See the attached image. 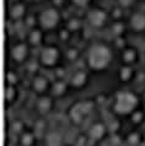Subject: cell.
Returning <instances> with one entry per match:
<instances>
[{
	"instance_id": "6da1fadb",
	"label": "cell",
	"mask_w": 145,
	"mask_h": 146,
	"mask_svg": "<svg viewBox=\"0 0 145 146\" xmlns=\"http://www.w3.org/2000/svg\"><path fill=\"white\" fill-rule=\"evenodd\" d=\"M139 100L136 95L129 91L118 92L116 96V101L113 104V111L119 115H127L132 114L136 111Z\"/></svg>"
},
{
	"instance_id": "7a4b0ae2",
	"label": "cell",
	"mask_w": 145,
	"mask_h": 146,
	"mask_svg": "<svg viewBox=\"0 0 145 146\" xmlns=\"http://www.w3.org/2000/svg\"><path fill=\"white\" fill-rule=\"evenodd\" d=\"M111 58H112L111 50L106 46L97 44V46H94L90 49L87 60L90 68L95 69V70H101V69H104L110 64Z\"/></svg>"
},
{
	"instance_id": "3957f363",
	"label": "cell",
	"mask_w": 145,
	"mask_h": 146,
	"mask_svg": "<svg viewBox=\"0 0 145 146\" xmlns=\"http://www.w3.org/2000/svg\"><path fill=\"white\" fill-rule=\"evenodd\" d=\"M92 108H94L92 101H82V102L74 104L69 111L70 120H72L74 124H81L85 115H87L92 111Z\"/></svg>"
},
{
	"instance_id": "277c9868",
	"label": "cell",
	"mask_w": 145,
	"mask_h": 146,
	"mask_svg": "<svg viewBox=\"0 0 145 146\" xmlns=\"http://www.w3.org/2000/svg\"><path fill=\"white\" fill-rule=\"evenodd\" d=\"M108 134V127H106L103 123H94L90 127V129L87 130V136L88 139L95 141V143H98V141H102L106 135Z\"/></svg>"
},
{
	"instance_id": "5b68a950",
	"label": "cell",
	"mask_w": 145,
	"mask_h": 146,
	"mask_svg": "<svg viewBox=\"0 0 145 146\" xmlns=\"http://www.w3.org/2000/svg\"><path fill=\"white\" fill-rule=\"evenodd\" d=\"M41 23L46 28H52L54 27L59 21V14L57 13V10L54 9H47L41 14Z\"/></svg>"
},
{
	"instance_id": "8992f818",
	"label": "cell",
	"mask_w": 145,
	"mask_h": 146,
	"mask_svg": "<svg viewBox=\"0 0 145 146\" xmlns=\"http://www.w3.org/2000/svg\"><path fill=\"white\" fill-rule=\"evenodd\" d=\"M58 60V50L54 47L44 48L41 53V62L47 66L54 65Z\"/></svg>"
},
{
	"instance_id": "52a82bcc",
	"label": "cell",
	"mask_w": 145,
	"mask_h": 146,
	"mask_svg": "<svg viewBox=\"0 0 145 146\" xmlns=\"http://www.w3.org/2000/svg\"><path fill=\"white\" fill-rule=\"evenodd\" d=\"M106 13L102 10H92L90 14H88V21H90L91 25H94L96 27L102 26L104 21H106Z\"/></svg>"
},
{
	"instance_id": "ba28073f",
	"label": "cell",
	"mask_w": 145,
	"mask_h": 146,
	"mask_svg": "<svg viewBox=\"0 0 145 146\" xmlns=\"http://www.w3.org/2000/svg\"><path fill=\"white\" fill-rule=\"evenodd\" d=\"M36 106H37V111L41 113V114H48V113L52 111V108H53V102H52L51 97L43 96L37 101Z\"/></svg>"
},
{
	"instance_id": "9c48e42d",
	"label": "cell",
	"mask_w": 145,
	"mask_h": 146,
	"mask_svg": "<svg viewBox=\"0 0 145 146\" xmlns=\"http://www.w3.org/2000/svg\"><path fill=\"white\" fill-rule=\"evenodd\" d=\"M36 143H37V137H36V134L32 131H23L19 136L20 146H36Z\"/></svg>"
},
{
	"instance_id": "30bf717a",
	"label": "cell",
	"mask_w": 145,
	"mask_h": 146,
	"mask_svg": "<svg viewBox=\"0 0 145 146\" xmlns=\"http://www.w3.org/2000/svg\"><path fill=\"white\" fill-rule=\"evenodd\" d=\"M87 82V75L85 71H76L74 75H72V78L70 80V84L72 87L75 88H80V87H84L85 86V84Z\"/></svg>"
},
{
	"instance_id": "8fae6325",
	"label": "cell",
	"mask_w": 145,
	"mask_h": 146,
	"mask_svg": "<svg viewBox=\"0 0 145 146\" xmlns=\"http://www.w3.org/2000/svg\"><path fill=\"white\" fill-rule=\"evenodd\" d=\"M48 80L46 78H43V76H37V78H35V80L32 81V87H33V90L37 92V93H43L47 91L48 88Z\"/></svg>"
},
{
	"instance_id": "7c38bea8",
	"label": "cell",
	"mask_w": 145,
	"mask_h": 146,
	"mask_svg": "<svg viewBox=\"0 0 145 146\" xmlns=\"http://www.w3.org/2000/svg\"><path fill=\"white\" fill-rule=\"evenodd\" d=\"M130 23H132V27L134 28L135 31H143V30H145V15L140 14V13L134 14L132 16Z\"/></svg>"
},
{
	"instance_id": "4fadbf2b",
	"label": "cell",
	"mask_w": 145,
	"mask_h": 146,
	"mask_svg": "<svg viewBox=\"0 0 145 146\" xmlns=\"http://www.w3.org/2000/svg\"><path fill=\"white\" fill-rule=\"evenodd\" d=\"M26 55H27V47L25 44H17L11 50V56H13L16 62H22L26 58Z\"/></svg>"
},
{
	"instance_id": "5bb4252c",
	"label": "cell",
	"mask_w": 145,
	"mask_h": 146,
	"mask_svg": "<svg viewBox=\"0 0 145 146\" xmlns=\"http://www.w3.org/2000/svg\"><path fill=\"white\" fill-rule=\"evenodd\" d=\"M67 91V84L62 80L55 81L52 86V92H53L54 96H63Z\"/></svg>"
},
{
	"instance_id": "9a60e30c",
	"label": "cell",
	"mask_w": 145,
	"mask_h": 146,
	"mask_svg": "<svg viewBox=\"0 0 145 146\" xmlns=\"http://www.w3.org/2000/svg\"><path fill=\"white\" fill-rule=\"evenodd\" d=\"M47 145L48 146H60L62 145V135L57 131L48 134L47 136Z\"/></svg>"
},
{
	"instance_id": "2e32d148",
	"label": "cell",
	"mask_w": 145,
	"mask_h": 146,
	"mask_svg": "<svg viewBox=\"0 0 145 146\" xmlns=\"http://www.w3.org/2000/svg\"><path fill=\"white\" fill-rule=\"evenodd\" d=\"M25 14V6H23V4H15V5L11 7L10 10V16L15 20H19L22 17V15Z\"/></svg>"
},
{
	"instance_id": "e0dca14e",
	"label": "cell",
	"mask_w": 145,
	"mask_h": 146,
	"mask_svg": "<svg viewBox=\"0 0 145 146\" xmlns=\"http://www.w3.org/2000/svg\"><path fill=\"white\" fill-rule=\"evenodd\" d=\"M126 141L129 146H138L140 143H142V135L136 131H132V133L128 134Z\"/></svg>"
},
{
	"instance_id": "ac0fdd59",
	"label": "cell",
	"mask_w": 145,
	"mask_h": 146,
	"mask_svg": "<svg viewBox=\"0 0 145 146\" xmlns=\"http://www.w3.org/2000/svg\"><path fill=\"white\" fill-rule=\"evenodd\" d=\"M16 96H17V92H16V88L14 86H10L7 85L5 88V101L7 104L13 103L14 101L16 100Z\"/></svg>"
},
{
	"instance_id": "d6986e66",
	"label": "cell",
	"mask_w": 145,
	"mask_h": 146,
	"mask_svg": "<svg viewBox=\"0 0 145 146\" xmlns=\"http://www.w3.org/2000/svg\"><path fill=\"white\" fill-rule=\"evenodd\" d=\"M133 76V69L130 66H123L119 70V79L122 81H129Z\"/></svg>"
},
{
	"instance_id": "ffe728a7",
	"label": "cell",
	"mask_w": 145,
	"mask_h": 146,
	"mask_svg": "<svg viewBox=\"0 0 145 146\" xmlns=\"http://www.w3.org/2000/svg\"><path fill=\"white\" fill-rule=\"evenodd\" d=\"M130 120H132L133 124H136V125L142 124L144 121V112L138 111V109H136L135 112H133L130 114Z\"/></svg>"
},
{
	"instance_id": "44dd1931",
	"label": "cell",
	"mask_w": 145,
	"mask_h": 146,
	"mask_svg": "<svg viewBox=\"0 0 145 146\" xmlns=\"http://www.w3.org/2000/svg\"><path fill=\"white\" fill-rule=\"evenodd\" d=\"M11 131H13L14 134H17V135L20 136L23 133V123L20 121V120L13 121V124H11Z\"/></svg>"
},
{
	"instance_id": "7402d4cb",
	"label": "cell",
	"mask_w": 145,
	"mask_h": 146,
	"mask_svg": "<svg viewBox=\"0 0 145 146\" xmlns=\"http://www.w3.org/2000/svg\"><path fill=\"white\" fill-rule=\"evenodd\" d=\"M41 38H42V36H41V32L39 31H32L31 33H30V43L31 44H33V46H36V44H38L39 42H41Z\"/></svg>"
},
{
	"instance_id": "603a6c76",
	"label": "cell",
	"mask_w": 145,
	"mask_h": 146,
	"mask_svg": "<svg viewBox=\"0 0 145 146\" xmlns=\"http://www.w3.org/2000/svg\"><path fill=\"white\" fill-rule=\"evenodd\" d=\"M123 59L126 63H132L135 59V50L134 49H127L123 54Z\"/></svg>"
},
{
	"instance_id": "cb8c5ba5",
	"label": "cell",
	"mask_w": 145,
	"mask_h": 146,
	"mask_svg": "<svg viewBox=\"0 0 145 146\" xmlns=\"http://www.w3.org/2000/svg\"><path fill=\"white\" fill-rule=\"evenodd\" d=\"M6 82H7V85H10V86H14V85L17 82V76H16V74L14 71H7Z\"/></svg>"
},
{
	"instance_id": "d4e9b609",
	"label": "cell",
	"mask_w": 145,
	"mask_h": 146,
	"mask_svg": "<svg viewBox=\"0 0 145 146\" xmlns=\"http://www.w3.org/2000/svg\"><path fill=\"white\" fill-rule=\"evenodd\" d=\"M90 141L87 135H80L78 137V140H76V145L75 146H86L87 143Z\"/></svg>"
},
{
	"instance_id": "484cf974",
	"label": "cell",
	"mask_w": 145,
	"mask_h": 146,
	"mask_svg": "<svg viewBox=\"0 0 145 146\" xmlns=\"http://www.w3.org/2000/svg\"><path fill=\"white\" fill-rule=\"evenodd\" d=\"M119 127H120V125H119V121H118V120H113V121H111L110 125H108V131L116 134L117 131H118V128H119Z\"/></svg>"
},
{
	"instance_id": "4316f807",
	"label": "cell",
	"mask_w": 145,
	"mask_h": 146,
	"mask_svg": "<svg viewBox=\"0 0 145 146\" xmlns=\"http://www.w3.org/2000/svg\"><path fill=\"white\" fill-rule=\"evenodd\" d=\"M79 26H80V22L78 21V20H75V19H71L69 21V23H68V27H69V30H71V31L78 30Z\"/></svg>"
},
{
	"instance_id": "83f0119b",
	"label": "cell",
	"mask_w": 145,
	"mask_h": 146,
	"mask_svg": "<svg viewBox=\"0 0 145 146\" xmlns=\"http://www.w3.org/2000/svg\"><path fill=\"white\" fill-rule=\"evenodd\" d=\"M123 30H124V26L122 25V23H119V22H117V23H114L113 25V32L116 35H122V32H123Z\"/></svg>"
},
{
	"instance_id": "f1b7e54d",
	"label": "cell",
	"mask_w": 145,
	"mask_h": 146,
	"mask_svg": "<svg viewBox=\"0 0 145 146\" xmlns=\"http://www.w3.org/2000/svg\"><path fill=\"white\" fill-rule=\"evenodd\" d=\"M67 56L70 60H75L76 58H78V50L74 49V48H71V49H69L67 52Z\"/></svg>"
},
{
	"instance_id": "f546056e",
	"label": "cell",
	"mask_w": 145,
	"mask_h": 146,
	"mask_svg": "<svg viewBox=\"0 0 145 146\" xmlns=\"http://www.w3.org/2000/svg\"><path fill=\"white\" fill-rule=\"evenodd\" d=\"M37 69H38V64L36 63V62H32V63L29 64V71H30V72L37 71Z\"/></svg>"
},
{
	"instance_id": "4dcf8cb0",
	"label": "cell",
	"mask_w": 145,
	"mask_h": 146,
	"mask_svg": "<svg viewBox=\"0 0 145 146\" xmlns=\"http://www.w3.org/2000/svg\"><path fill=\"white\" fill-rule=\"evenodd\" d=\"M76 5H79V6H85L86 4L88 3V0H72Z\"/></svg>"
},
{
	"instance_id": "1f68e13d",
	"label": "cell",
	"mask_w": 145,
	"mask_h": 146,
	"mask_svg": "<svg viewBox=\"0 0 145 146\" xmlns=\"http://www.w3.org/2000/svg\"><path fill=\"white\" fill-rule=\"evenodd\" d=\"M118 1H119L120 5H123V6H129L134 0H118Z\"/></svg>"
},
{
	"instance_id": "d6a6232c",
	"label": "cell",
	"mask_w": 145,
	"mask_h": 146,
	"mask_svg": "<svg viewBox=\"0 0 145 146\" xmlns=\"http://www.w3.org/2000/svg\"><path fill=\"white\" fill-rule=\"evenodd\" d=\"M113 16H114L116 19L120 17V16H122V10H120L119 7H117V9H114V11H113Z\"/></svg>"
},
{
	"instance_id": "836d02e7",
	"label": "cell",
	"mask_w": 145,
	"mask_h": 146,
	"mask_svg": "<svg viewBox=\"0 0 145 146\" xmlns=\"http://www.w3.org/2000/svg\"><path fill=\"white\" fill-rule=\"evenodd\" d=\"M26 25H27V26H33V25H35V19L32 17V16H29V17H27Z\"/></svg>"
},
{
	"instance_id": "e575fe53",
	"label": "cell",
	"mask_w": 145,
	"mask_h": 146,
	"mask_svg": "<svg viewBox=\"0 0 145 146\" xmlns=\"http://www.w3.org/2000/svg\"><path fill=\"white\" fill-rule=\"evenodd\" d=\"M59 36H60V38H62V39H67L68 37H69V35H68L67 31H60Z\"/></svg>"
},
{
	"instance_id": "d590c367",
	"label": "cell",
	"mask_w": 145,
	"mask_h": 146,
	"mask_svg": "<svg viewBox=\"0 0 145 146\" xmlns=\"http://www.w3.org/2000/svg\"><path fill=\"white\" fill-rule=\"evenodd\" d=\"M55 74H57L58 78H63L64 74H65V71H64V69H58V70L55 71Z\"/></svg>"
},
{
	"instance_id": "8d00e7d4",
	"label": "cell",
	"mask_w": 145,
	"mask_h": 146,
	"mask_svg": "<svg viewBox=\"0 0 145 146\" xmlns=\"http://www.w3.org/2000/svg\"><path fill=\"white\" fill-rule=\"evenodd\" d=\"M116 43H117V46H118V47H123L124 46V40L122 38H118L116 40Z\"/></svg>"
},
{
	"instance_id": "74e56055",
	"label": "cell",
	"mask_w": 145,
	"mask_h": 146,
	"mask_svg": "<svg viewBox=\"0 0 145 146\" xmlns=\"http://www.w3.org/2000/svg\"><path fill=\"white\" fill-rule=\"evenodd\" d=\"M97 101H98V102H101V103H102L103 101H104V96H103V95H102V96H98V97H97Z\"/></svg>"
},
{
	"instance_id": "f35d334b",
	"label": "cell",
	"mask_w": 145,
	"mask_h": 146,
	"mask_svg": "<svg viewBox=\"0 0 145 146\" xmlns=\"http://www.w3.org/2000/svg\"><path fill=\"white\" fill-rule=\"evenodd\" d=\"M54 3L57 4V5H59V4H62V3H63V0H54Z\"/></svg>"
},
{
	"instance_id": "ab89813d",
	"label": "cell",
	"mask_w": 145,
	"mask_h": 146,
	"mask_svg": "<svg viewBox=\"0 0 145 146\" xmlns=\"http://www.w3.org/2000/svg\"><path fill=\"white\" fill-rule=\"evenodd\" d=\"M144 78H145V76H144V72H142V75H139V78H138V79H139V80H143Z\"/></svg>"
},
{
	"instance_id": "60d3db41",
	"label": "cell",
	"mask_w": 145,
	"mask_h": 146,
	"mask_svg": "<svg viewBox=\"0 0 145 146\" xmlns=\"http://www.w3.org/2000/svg\"><path fill=\"white\" fill-rule=\"evenodd\" d=\"M144 98H145V92H144Z\"/></svg>"
}]
</instances>
